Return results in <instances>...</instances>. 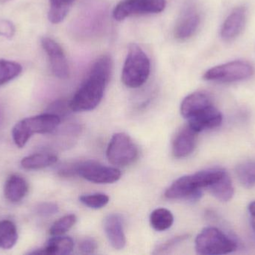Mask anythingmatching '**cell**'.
Segmentation results:
<instances>
[{
    "instance_id": "21",
    "label": "cell",
    "mask_w": 255,
    "mask_h": 255,
    "mask_svg": "<svg viewBox=\"0 0 255 255\" xmlns=\"http://www.w3.org/2000/svg\"><path fill=\"white\" fill-rule=\"evenodd\" d=\"M74 0H49L50 7L48 19L52 23L58 24L65 19Z\"/></svg>"
},
{
    "instance_id": "27",
    "label": "cell",
    "mask_w": 255,
    "mask_h": 255,
    "mask_svg": "<svg viewBox=\"0 0 255 255\" xmlns=\"http://www.w3.org/2000/svg\"><path fill=\"white\" fill-rule=\"evenodd\" d=\"M79 201L85 206L93 209H101L109 204V197L103 193L85 195L79 198Z\"/></svg>"
},
{
    "instance_id": "2",
    "label": "cell",
    "mask_w": 255,
    "mask_h": 255,
    "mask_svg": "<svg viewBox=\"0 0 255 255\" xmlns=\"http://www.w3.org/2000/svg\"><path fill=\"white\" fill-rule=\"evenodd\" d=\"M61 121L59 117L49 112L24 118L16 123L12 129L13 142L18 148H23L33 135L52 133Z\"/></svg>"
},
{
    "instance_id": "14",
    "label": "cell",
    "mask_w": 255,
    "mask_h": 255,
    "mask_svg": "<svg viewBox=\"0 0 255 255\" xmlns=\"http://www.w3.org/2000/svg\"><path fill=\"white\" fill-rule=\"evenodd\" d=\"M247 12L245 7H238L226 18L221 28V37L226 41L239 35L245 25Z\"/></svg>"
},
{
    "instance_id": "31",
    "label": "cell",
    "mask_w": 255,
    "mask_h": 255,
    "mask_svg": "<svg viewBox=\"0 0 255 255\" xmlns=\"http://www.w3.org/2000/svg\"><path fill=\"white\" fill-rule=\"evenodd\" d=\"M97 250V243L91 238H87L79 244V250L83 254H93Z\"/></svg>"
},
{
    "instance_id": "4",
    "label": "cell",
    "mask_w": 255,
    "mask_h": 255,
    "mask_svg": "<svg viewBox=\"0 0 255 255\" xmlns=\"http://www.w3.org/2000/svg\"><path fill=\"white\" fill-rule=\"evenodd\" d=\"M150 61L146 54L136 43H130L122 72V81L128 88L142 86L150 74Z\"/></svg>"
},
{
    "instance_id": "25",
    "label": "cell",
    "mask_w": 255,
    "mask_h": 255,
    "mask_svg": "<svg viewBox=\"0 0 255 255\" xmlns=\"http://www.w3.org/2000/svg\"><path fill=\"white\" fill-rule=\"evenodd\" d=\"M22 70V66L19 63L0 59V86L17 77Z\"/></svg>"
},
{
    "instance_id": "18",
    "label": "cell",
    "mask_w": 255,
    "mask_h": 255,
    "mask_svg": "<svg viewBox=\"0 0 255 255\" xmlns=\"http://www.w3.org/2000/svg\"><path fill=\"white\" fill-rule=\"evenodd\" d=\"M74 248V242L69 237L55 236L48 241L44 249L33 252L31 254L47 255H70Z\"/></svg>"
},
{
    "instance_id": "16",
    "label": "cell",
    "mask_w": 255,
    "mask_h": 255,
    "mask_svg": "<svg viewBox=\"0 0 255 255\" xmlns=\"http://www.w3.org/2000/svg\"><path fill=\"white\" fill-rule=\"evenodd\" d=\"M200 24V16L195 10L189 9L178 19L175 28V37L185 40L194 34Z\"/></svg>"
},
{
    "instance_id": "1",
    "label": "cell",
    "mask_w": 255,
    "mask_h": 255,
    "mask_svg": "<svg viewBox=\"0 0 255 255\" xmlns=\"http://www.w3.org/2000/svg\"><path fill=\"white\" fill-rule=\"evenodd\" d=\"M112 67L113 63L109 55H103L95 61L88 77L70 100L73 112H88L98 106L110 79Z\"/></svg>"
},
{
    "instance_id": "17",
    "label": "cell",
    "mask_w": 255,
    "mask_h": 255,
    "mask_svg": "<svg viewBox=\"0 0 255 255\" xmlns=\"http://www.w3.org/2000/svg\"><path fill=\"white\" fill-rule=\"evenodd\" d=\"M28 191V184L22 177L12 175L4 186V196L8 202L18 203L24 199Z\"/></svg>"
},
{
    "instance_id": "11",
    "label": "cell",
    "mask_w": 255,
    "mask_h": 255,
    "mask_svg": "<svg viewBox=\"0 0 255 255\" xmlns=\"http://www.w3.org/2000/svg\"><path fill=\"white\" fill-rule=\"evenodd\" d=\"M223 115L214 106H208L188 119V125L196 133L217 128L223 122Z\"/></svg>"
},
{
    "instance_id": "15",
    "label": "cell",
    "mask_w": 255,
    "mask_h": 255,
    "mask_svg": "<svg viewBox=\"0 0 255 255\" xmlns=\"http://www.w3.org/2000/svg\"><path fill=\"white\" fill-rule=\"evenodd\" d=\"M213 105L211 97L204 92L197 91L187 96L181 105V114L188 120L200 111Z\"/></svg>"
},
{
    "instance_id": "19",
    "label": "cell",
    "mask_w": 255,
    "mask_h": 255,
    "mask_svg": "<svg viewBox=\"0 0 255 255\" xmlns=\"http://www.w3.org/2000/svg\"><path fill=\"white\" fill-rule=\"evenodd\" d=\"M58 161V157L52 154H35L24 157L21 160L22 169L26 170H38L45 169L55 164Z\"/></svg>"
},
{
    "instance_id": "34",
    "label": "cell",
    "mask_w": 255,
    "mask_h": 255,
    "mask_svg": "<svg viewBox=\"0 0 255 255\" xmlns=\"http://www.w3.org/2000/svg\"><path fill=\"white\" fill-rule=\"evenodd\" d=\"M10 1V0H0V3L3 4V3L7 2V1Z\"/></svg>"
},
{
    "instance_id": "7",
    "label": "cell",
    "mask_w": 255,
    "mask_h": 255,
    "mask_svg": "<svg viewBox=\"0 0 255 255\" xmlns=\"http://www.w3.org/2000/svg\"><path fill=\"white\" fill-rule=\"evenodd\" d=\"M138 154L137 147L131 138L124 133L114 135L106 152L109 161L118 167L132 164L137 158Z\"/></svg>"
},
{
    "instance_id": "20",
    "label": "cell",
    "mask_w": 255,
    "mask_h": 255,
    "mask_svg": "<svg viewBox=\"0 0 255 255\" xmlns=\"http://www.w3.org/2000/svg\"><path fill=\"white\" fill-rule=\"evenodd\" d=\"M208 190L216 199L223 202L230 201L235 193L232 179L227 172L219 181L209 187Z\"/></svg>"
},
{
    "instance_id": "32",
    "label": "cell",
    "mask_w": 255,
    "mask_h": 255,
    "mask_svg": "<svg viewBox=\"0 0 255 255\" xmlns=\"http://www.w3.org/2000/svg\"><path fill=\"white\" fill-rule=\"evenodd\" d=\"M187 236H179L176 237V238H172L170 241L165 243L164 244L159 247L158 249L156 250V251H157V253H157V254H161V253H164L165 251H167V250H170V249L175 247L177 244L182 242V241H184V240L187 239Z\"/></svg>"
},
{
    "instance_id": "12",
    "label": "cell",
    "mask_w": 255,
    "mask_h": 255,
    "mask_svg": "<svg viewBox=\"0 0 255 255\" xmlns=\"http://www.w3.org/2000/svg\"><path fill=\"white\" fill-rule=\"evenodd\" d=\"M197 133L189 125L178 132L172 142V153L175 157L184 158L193 152L197 142Z\"/></svg>"
},
{
    "instance_id": "9",
    "label": "cell",
    "mask_w": 255,
    "mask_h": 255,
    "mask_svg": "<svg viewBox=\"0 0 255 255\" xmlns=\"http://www.w3.org/2000/svg\"><path fill=\"white\" fill-rule=\"evenodd\" d=\"M166 0H121L114 9L113 16L116 20L136 15L152 14L163 11Z\"/></svg>"
},
{
    "instance_id": "13",
    "label": "cell",
    "mask_w": 255,
    "mask_h": 255,
    "mask_svg": "<svg viewBox=\"0 0 255 255\" xmlns=\"http://www.w3.org/2000/svg\"><path fill=\"white\" fill-rule=\"evenodd\" d=\"M105 232L111 245L115 250H123L127 244L123 220L118 214H111L104 220Z\"/></svg>"
},
{
    "instance_id": "10",
    "label": "cell",
    "mask_w": 255,
    "mask_h": 255,
    "mask_svg": "<svg viewBox=\"0 0 255 255\" xmlns=\"http://www.w3.org/2000/svg\"><path fill=\"white\" fill-rule=\"evenodd\" d=\"M41 45L49 57L53 74L59 79L68 78L70 68L67 57L61 46L55 40L49 37H42Z\"/></svg>"
},
{
    "instance_id": "24",
    "label": "cell",
    "mask_w": 255,
    "mask_h": 255,
    "mask_svg": "<svg viewBox=\"0 0 255 255\" xmlns=\"http://www.w3.org/2000/svg\"><path fill=\"white\" fill-rule=\"evenodd\" d=\"M235 172L244 187L251 188L255 185V160L241 163L237 166Z\"/></svg>"
},
{
    "instance_id": "33",
    "label": "cell",
    "mask_w": 255,
    "mask_h": 255,
    "mask_svg": "<svg viewBox=\"0 0 255 255\" xmlns=\"http://www.w3.org/2000/svg\"><path fill=\"white\" fill-rule=\"evenodd\" d=\"M249 212L251 217L252 225L255 230V202H253L249 205Z\"/></svg>"
},
{
    "instance_id": "3",
    "label": "cell",
    "mask_w": 255,
    "mask_h": 255,
    "mask_svg": "<svg viewBox=\"0 0 255 255\" xmlns=\"http://www.w3.org/2000/svg\"><path fill=\"white\" fill-rule=\"evenodd\" d=\"M58 173L63 177L78 175L90 182L101 184H113L121 178V171L117 168L108 167L91 160L61 166Z\"/></svg>"
},
{
    "instance_id": "6",
    "label": "cell",
    "mask_w": 255,
    "mask_h": 255,
    "mask_svg": "<svg viewBox=\"0 0 255 255\" xmlns=\"http://www.w3.org/2000/svg\"><path fill=\"white\" fill-rule=\"evenodd\" d=\"M195 247L196 253L202 255L230 254L238 249L236 242L214 227L204 229L196 237Z\"/></svg>"
},
{
    "instance_id": "5",
    "label": "cell",
    "mask_w": 255,
    "mask_h": 255,
    "mask_svg": "<svg viewBox=\"0 0 255 255\" xmlns=\"http://www.w3.org/2000/svg\"><path fill=\"white\" fill-rule=\"evenodd\" d=\"M210 183L211 175L208 170L186 175L178 178L166 190L165 197L170 200L185 199L196 202L202 196V189L208 188Z\"/></svg>"
},
{
    "instance_id": "30",
    "label": "cell",
    "mask_w": 255,
    "mask_h": 255,
    "mask_svg": "<svg viewBox=\"0 0 255 255\" xmlns=\"http://www.w3.org/2000/svg\"><path fill=\"white\" fill-rule=\"evenodd\" d=\"M14 25L13 22L7 19H0V36L10 39L15 34Z\"/></svg>"
},
{
    "instance_id": "28",
    "label": "cell",
    "mask_w": 255,
    "mask_h": 255,
    "mask_svg": "<svg viewBox=\"0 0 255 255\" xmlns=\"http://www.w3.org/2000/svg\"><path fill=\"white\" fill-rule=\"evenodd\" d=\"M70 112H73V111L70 108V101H67L66 100H58L49 105L46 112L57 115L61 120V118L67 117Z\"/></svg>"
},
{
    "instance_id": "8",
    "label": "cell",
    "mask_w": 255,
    "mask_h": 255,
    "mask_svg": "<svg viewBox=\"0 0 255 255\" xmlns=\"http://www.w3.org/2000/svg\"><path fill=\"white\" fill-rule=\"evenodd\" d=\"M254 73L253 66L246 61H234L215 66L205 72V80L219 82H235L251 77Z\"/></svg>"
},
{
    "instance_id": "23",
    "label": "cell",
    "mask_w": 255,
    "mask_h": 255,
    "mask_svg": "<svg viewBox=\"0 0 255 255\" xmlns=\"http://www.w3.org/2000/svg\"><path fill=\"white\" fill-rule=\"evenodd\" d=\"M174 223V217L172 213L165 208L154 210L150 215V224L157 232H164L167 230Z\"/></svg>"
},
{
    "instance_id": "22",
    "label": "cell",
    "mask_w": 255,
    "mask_h": 255,
    "mask_svg": "<svg viewBox=\"0 0 255 255\" xmlns=\"http://www.w3.org/2000/svg\"><path fill=\"white\" fill-rule=\"evenodd\" d=\"M18 240L16 226L9 220L0 222V247L10 250L14 247Z\"/></svg>"
},
{
    "instance_id": "26",
    "label": "cell",
    "mask_w": 255,
    "mask_h": 255,
    "mask_svg": "<svg viewBox=\"0 0 255 255\" xmlns=\"http://www.w3.org/2000/svg\"><path fill=\"white\" fill-rule=\"evenodd\" d=\"M76 221L77 219L73 214L65 216L53 223L49 229V234L52 237L62 236L75 226Z\"/></svg>"
},
{
    "instance_id": "29",
    "label": "cell",
    "mask_w": 255,
    "mask_h": 255,
    "mask_svg": "<svg viewBox=\"0 0 255 255\" xmlns=\"http://www.w3.org/2000/svg\"><path fill=\"white\" fill-rule=\"evenodd\" d=\"M36 212L40 217H50L58 212V207L55 204L45 202V203L40 204L37 207Z\"/></svg>"
}]
</instances>
